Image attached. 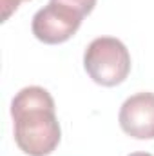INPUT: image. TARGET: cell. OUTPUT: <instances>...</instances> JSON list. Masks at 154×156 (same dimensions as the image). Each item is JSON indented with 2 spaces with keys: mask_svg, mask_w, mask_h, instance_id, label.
Here are the masks:
<instances>
[{
  "mask_svg": "<svg viewBox=\"0 0 154 156\" xmlns=\"http://www.w3.org/2000/svg\"><path fill=\"white\" fill-rule=\"evenodd\" d=\"M11 116L15 120V142L26 154L47 156L58 147L62 129L47 89L38 85L20 89L11 102Z\"/></svg>",
  "mask_w": 154,
  "mask_h": 156,
  "instance_id": "1",
  "label": "cell"
},
{
  "mask_svg": "<svg viewBox=\"0 0 154 156\" xmlns=\"http://www.w3.org/2000/svg\"><path fill=\"white\" fill-rule=\"evenodd\" d=\"M83 67L98 85H120L131 73L129 49L121 40L114 37H98L85 49Z\"/></svg>",
  "mask_w": 154,
  "mask_h": 156,
  "instance_id": "2",
  "label": "cell"
},
{
  "mask_svg": "<svg viewBox=\"0 0 154 156\" xmlns=\"http://www.w3.org/2000/svg\"><path fill=\"white\" fill-rule=\"evenodd\" d=\"M83 15L54 0H49L45 7L37 11L33 16V35L44 44H62L67 42L82 26Z\"/></svg>",
  "mask_w": 154,
  "mask_h": 156,
  "instance_id": "3",
  "label": "cell"
},
{
  "mask_svg": "<svg viewBox=\"0 0 154 156\" xmlns=\"http://www.w3.org/2000/svg\"><path fill=\"white\" fill-rule=\"evenodd\" d=\"M120 127L136 140L154 138V93H136L129 96L118 115Z\"/></svg>",
  "mask_w": 154,
  "mask_h": 156,
  "instance_id": "4",
  "label": "cell"
},
{
  "mask_svg": "<svg viewBox=\"0 0 154 156\" xmlns=\"http://www.w3.org/2000/svg\"><path fill=\"white\" fill-rule=\"evenodd\" d=\"M54 2H60V4H65V5L76 9L83 16L89 15L94 9V5H96V0H54Z\"/></svg>",
  "mask_w": 154,
  "mask_h": 156,
  "instance_id": "5",
  "label": "cell"
},
{
  "mask_svg": "<svg viewBox=\"0 0 154 156\" xmlns=\"http://www.w3.org/2000/svg\"><path fill=\"white\" fill-rule=\"evenodd\" d=\"M22 2H26V0H0V5H2V22H5L18 9V5Z\"/></svg>",
  "mask_w": 154,
  "mask_h": 156,
  "instance_id": "6",
  "label": "cell"
},
{
  "mask_svg": "<svg viewBox=\"0 0 154 156\" xmlns=\"http://www.w3.org/2000/svg\"><path fill=\"white\" fill-rule=\"evenodd\" d=\"M129 156H152V154H149V153H131Z\"/></svg>",
  "mask_w": 154,
  "mask_h": 156,
  "instance_id": "7",
  "label": "cell"
}]
</instances>
